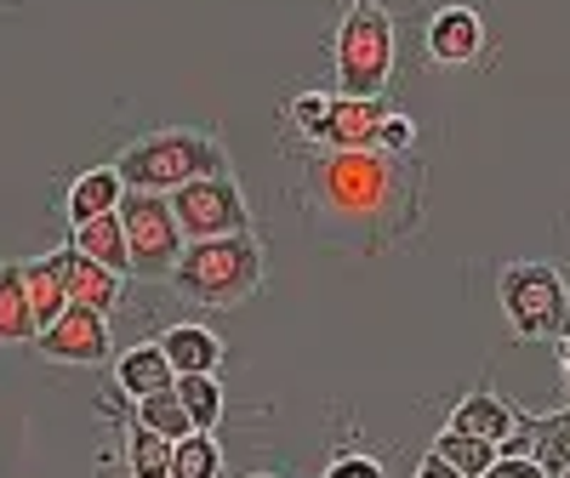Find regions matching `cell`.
<instances>
[{
    "label": "cell",
    "mask_w": 570,
    "mask_h": 478,
    "mask_svg": "<svg viewBox=\"0 0 570 478\" xmlns=\"http://www.w3.org/2000/svg\"><path fill=\"white\" fill-rule=\"evenodd\" d=\"M171 217L183 228V239H223V233H252V206L240 195V182H234V171L223 177H195L171 188Z\"/></svg>",
    "instance_id": "7"
},
{
    "label": "cell",
    "mask_w": 570,
    "mask_h": 478,
    "mask_svg": "<svg viewBox=\"0 0 570 478\" xmlns=\"http://www.w3.org/2000/svg\"><path fill=\"white\" fill-rule=\"evenodd\" d=\"M416 478H462V472H456V467H451V461H440V456H434V450H428V456H422V461H416Z\"/></svg>",
    "instance_id": "29"
},
{
    "label": "cell",
    "mask_w": 570,
    "mask_h": 478,
    "mask_svg": "<svg viewBox=\"0 0 570 478\" xmlns=\"http://www.w3.org/2000/svg\"><path fill=\"white\" fill-rule=\"evenodd\" d=\"M480 478H548V472H542L531 456H502V450H497V461H491Z\"/></svg>",
    "instance_id": "28"
},
{
    "label": "cell",
    "mask_w": 570,
    "mask_h": 478,
    "mask_svg": "<svg viewBox=\"0 0 570 478\" xmlns=\"http://www.w3.org/2000/svg\"><path fill=\"white\" fill-rule=\"evenodd\" d=\"M120 200H126V182H120L115 166H91V171H80V177L69 182V200H63L69 228H80V222H91V217L120 211Z\"/></svg>",
    "instance_id": "15"
},
{
    "label": "cell",
    "mask_w": 570,
    "mask_h": 478,
    "mask_svg": "<svg viewBox=\"0 0 570 478\" xmlns=\"http://www.w3.org/2000/svg\"><path fill=\"white\" fill-rule=\"evenodd\" d=\"M115 388H120L131 405H137V399H149V394L177 388V370H171L166 348H160V342H137V348H126V353L115 359Z\"/></svg>",
    "instance_id": "13"
},
{
    "label": "cell",
    "mask_w": 570,
    "mask_h": 478,
    "mask_svg": "<svg viewBox=\"0 0 570 478\" xmlns=\"http://www.w3.org/2000/svg\"><path fill=\"white\" fill-rule=\"evenodd\" d=\"M383 114H389L383 98H343V91H331V109H325V126H320L314 149H376Z\"/></svg>",
    "instance_id": "12"
},
{
    "label": "cell",
    "mask_w": 570,
    "mask_h": 478,
    "mask_svg": "<svg viewBox=\"0 0 570 478\" xmlns=\"http://www.w3.org/2000/svg\"><path fill=\"white\" fill-rule=\"evenodd\" d=\"M400 34L383 0H348V12L337 23V46H331V69H337L343 98H383L394 80Z\"/></svg>",
    "instance_id": "4"
},
{
    "label": "cell",
    "mask_w": 570,
    "mask_h": 478,
    "mask_svg": "<svg viewBox=\"0 0 570 478\" xmlns=\"http://www.w3.org/2000/svg\"><path fill=\"white\" fill-rule=\"evenodd\" d=\"M23 291H29V313H35V325H40V330L69 308L63 285H58V273H52V268H46V257H40V262H23Z\"/></svg>",
    "instance_id": "23"
},
{
    "label": "cell",
    "mask_w": 570,
    "mask_h": 478,
    "mask_svg": "<svg viewBox=\"0 0 570 478\" xmlns=\"http://www.w3.org/2000/svg\"><path fill=\"white\" fill-rule=\"evenodd\" d=\"M126 472L131 478H171V439H160V434H149V427L131 421V434H126Z\"/></svg>",
    "instance_id": "22"
},
{
    "label": "cell",
    "mask_w": 570,
    "mask_h": 478,
    "mask_svg": "<svg viewBox=\"0 0 570 478\" xmlns=\"http://www.w3.org/2000/svg\"><path fill=\"white\" fill-rule=\"evenodd\" d=\"M553 478H570V467H564V472H553Z\"/></svg>",
    "instance_id": "32"
},
{
    "label": "cell",
    "mask_w": 570,
    "mask_h": 478,
    "mask_svg": "<svg viewBox=\"0 0 570 478\" xmlns=\"http://www.w3.org/2000/svg\"><path fill=\"white\" fill-rule=\"evenodd\" d=\"M497 302L519 342H559L570 330V291L553 262H508L497 273Z\"/></svg>",
    "instance_id": "5"
},
{
    "label": "cell",
    "mask_w": 570,
    "mask_h": 478,
    "mask_svg": "<svg viewBox=\"0 0 570 478\" xmlns=\"http://www.w3.org/2000/svg\"><path fill=\"white\" fill-rule=\"evenodd\" d=\"M120 222H126V257H131V273L137 279H171L177 257H183V228L171 217V200L166 195H137L126 188L120 200Z\"/></svg>",
    "instance_id": "6"
},
{
    "label": "cell",
    "mask_w": 570,
    "mask_h": 478,
    "mask_svg": "<svg viewBox=\"0 0 570 478\" xmlns=\"http://www.w3.org/2000/svg\"><path fill=\"white\" fill-rule=\"evenodd\" d=\"M422 40H428V58H434L440 69H468L485 52V23H480L473 7H440L434 18H428Z\"/></svg>",
    "instance_id": "10"
},
{
    "label": "cell",
    "mask_w": 570,
    "mask_h": 478,
    "mask_svg": "<svg viewBox=\"0 0 570 478\" xmlns=\"http://www.w3.org/2000/svg\"><path fill=\"white\" fill-rule=\"evenodd\" d=\"M559 370H564V381H570V330L559 337Z\"/></svg>",
    "instance_id": "30"
},
{
    "label": "cell",
    "mask_w": 570,
    "mask_h": 478,
    "mask_svg": "<svg viewBox=\"0 0 570 478\" xmlns=\"http://www.w3.org/2000/svg\"><path fill=\"white\" fill-rule=\"evenodd\" d=\"M177 399H183L188 421H195V434H217V421H223V388H217V376H177Z\"/></svg>",
    "instance_id": "20"
},
{
    "label": "cell",
    "mask_w": 570,
    "mask_h": 478,
    "mask_svg": "<svg viewBox=\"0 0 570 478\" xmlns=\"http://www.w3.org/2000/svg\"><path fill=\"white\" fill-rule=\"evenodd\" d=\"M376 149H383V155H411V149H416V120L389 109L383 126H376Z\"/></svg>",
    "instance_id": "26"
},
{
    "label": "cell",
    "mask_w": 570,
    "mask_h": 478,
    "mask_svg": "<svg viewBox=\"0 0 570 478\" xmlns=\"http://www.w3.org/2000/svg\"><path fill=\"white\" fill-rule=\"evenodd\" d=\"M171 478H223V445L217 434H188L171 445Z\"/></svg>",
    "instance_id": "21"
},
{
    "label": "cell",
    "mask_w": 570,
    "mask_h": 478,
    "mask_svg": "<svg viewBox=\"0 0 570 478\" xmlns=\"http://www.w3.org/2000/svg\"><path fill=\"white\" fill-rule=\"evenodd\" d=\"M246 478H274V472H246Z\"/></svg>",
    "instance_id": "31"
},
{
    "label": "cell",
    "mask_w": 570,
    "mask_h": 478,
    "mask_svg": "<svg viewBox=\"0 0 570 478\" xmlns=\"http://www.w3.org/2000/svg\"><path fill=\"white\" fill-rule=\"evenodd\" d=\"M40 353L46 359H58V365H104L115 353V337H109V313L98 308H63L52 325L40 330Z\"/></svg>",
    "instance_id": "8"
},
{
    "label": "cell",
    "mask_w": 570,
    "mask_h": 478,
    "mask_svg": "<svg viewBox=\"0 0 570 478\" xmlns=\"http://www.w3.org/2000/svg\"><path fill=\"white\" fill-rule=\"evenodd\" d=\"M69 246H75V251H86L91 262L115 268L120 279L131 273V257H126V222H120V211H109V217H91V222L69 228Z\"/></svg>",
    "instance_id": "18"
},
{
    "label": "cell",
    "mask_w": 570,
    "mask_h": 478,
    "mask_svg": "<svg viewBox=\"0 0 570 478\" xmlns=\"http://www.w3.org/2000/svg\"><path fill=\"white\" fill-rule=\"evenodd\" d=\"M445 427H456V434H473V439H485V445H508L513 439V427H519V410L502 399V394H491V388H480V394H468L456 410H451V421Z\"/></svg>",
    "instance_id": "14"
},
{
    "label": "cell",
    "mask_w": 570,
    "mask_h": 478,
    "mask_svg": "<svg viewBox=\"0 0 570 478\" xmlns=\"http://www.w3.org/2000/svg\"><path fill=\"white\" fill-rule=\"evenodd\" d=\"M160 348H166L177 376H217V365H223V337L206 325H171L160 337Z\"/></svg>",
    "instance_id": "16"
},
{
    "label": "cell",
    "mask_w": 570,
    "mask_h": 478,
    "mask_svg": "<svg viewBox=\"0 0 570 478\" xmlns=\"http://www.w3.org/2000/svg\"><path fill=\"white\" fill-rule=\"evenodd\" d=\"M308 228L348 251H389L422 222V171L411 155L314 149L303 166Z\"/></svg>",
    "instance_id": "1"
},
{
    "label": "cell",
    "mask_w": 570,
    "mask_h": 478,
    "mask_svg": "<svg viewBox=\"0 0 570 478\" xmlns=\"http://www.w3.org/2000/svg\"><path fill=\"white\" fill-rule=\"evenodd\" d=\"M115 171H120L126 188H137V195H171V188L195 182V177H223L228 171V149L212 131L171 126V131L137 137L131 149H120Z\"/></svg>",
    "instance_id": "3"
},
{
    "label": "cell",
    "mask_w": 570,
    "mask_h": 478,
    "mask_svg": "<svg viewBox=\"0 0 570 478\" xmlns=\"http://www.w3.org/2000/svg\"><path fill=\"white\" fill-rule=\"evenodd\" d=\"M434 456L451 461L462 478H480V472L497 461V445H485V439H473V434H456V427H445V434L434 439Z\"/></svg>",
    "instance_id": "24"
},
{
    "label": "cell",
    "mask_w": 570,
    "mask_h": 478,
    "mask_svg": "<svg viewBox=\"0 0 570 478\" xmlns=\"http://www.w3.org/2000/svg\"><path fill=\"white\" fill-rule=\"evenodd\" d=\"M131 421H137V427H149V434H160V439H171V445L195 434V421H188V410H183L177 388H166V394H149V399H137V405H131Z\"/></svg>",
    "instance_id": "19"
},
{
    "label": "cell",
    "mask_w": 570,
    "mask_h": 478,
    "mask_svg": "<svg viewBox=\"0 0 570 478\" xmlns=\"http://www.w3.org/2000/svg\"><path fill=\"white\" fill-rule=\"evenodd\" d=\"M46 268L58 273V285H63V297L75 302V308H98V313H115L120 308V273L115 268H104V262H91L86 251H75V246H58V251H46Z\"/></svg>",
    "instance_id": "9"
},
{
    "label": "cell",
    "mask_w": 570,
    "mask_h": 478,
    "mask_svg": "<svg viewBox=\"0 0 570 478\" xmlns=\"http://www.w3.org/2000/svg\"><path fill=\"white\" fill-rule=\"evenodd\" d=\"M325 109H331V91H297L292 98V131L303 137V142H320V126H325Z\"/></svg>",
    "instance_id": "25"
},
{
    "label": "cell",
    "mask_w": 570,
    "mask_h": 478,
    "mask_svg": "<svg viewBox=\"0 0 570 478\" xmlns=\"http://www.w3.org/2000/svg\"><path fill=\"white\" fill-rule=\"evenodd\" d=\"M502 456H531L548 478L570 467V405L553 410V416H525L519 410V427L513 439L502 445Z\"/></svg>",
    "instance_id": "11"
},
{
    "label": "cell",
    "mask_w": 570,
    "mask_h": 478,
    "mask_svg": "<svg viewBox=\"0 0 570 478\" xmlns=\"http://www.w3.org/2000/svg\"><path fill=\"white\" fill-rule=\"evenodd\" d=\"M263 273L268 262L257 233H223V239H188L166 285L195 308H240L263 291Z\"/></svg>",
    "instance_id": "2"
},
{
    "label": "cell",
    "mask_w": 570,
    "mask_h": 478,
    "mask_svg": "<svg viewBox=\"0 0 570 478\" xmlns=\"http://www.w3.org/2000/svg\"><path fill=\"white\" fill-rule=\"evenodd\" d=\"M40 337L23 291V262H0V348H23Z\"/></svg>",
    "instance_id": "17"
},
{
    "label": "cell",
    "mask_w": 570,
    "mask_h": 478,
    "mask_svg": "<svg viewBox=\"0 0 570 478\" xmlns=\"http://www.w3.org/2000/svg\"><path fill=\"white\" fill-rule=\"evenodd\" d=\"M325 478H383V461L365 456V450H343L337 461L325 467Z\"/></svg>",
    "instance_id": "27"
}]
</instances>
